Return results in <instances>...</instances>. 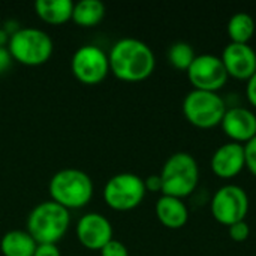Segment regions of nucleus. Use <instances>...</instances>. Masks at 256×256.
I'll use <instances>...</instances> for the list:
<instances>
[{
	"instance_id": "1",
	"label": "nucleus",
	"mask_w": 256,
	"mask_h": 256,
	"mask_svg": "<svg viewBox=\"0 0 256 256\" xmlns=\"http://www.w3.org/2000/svg\"><path fill=\"white\" fill-rule=\"evenodd\" d=\"M108 60L110 72L128 82L148 78L156 66L153 50L136 38H123L117 40L108 54Z\"/></svg>"
},
{
	"instance_id": "2",
	"label": "nucleus",
	"mask_w": 256,
	"mask_h": 256,
	"mask_svg": "<svg viewBox=\"0 0 256 256\" xmlns=\"http://www.w3.org/2000/svg\"><path fill=\"white\" fill-rule=\"evenodd\" d=\"M159 176L162 195L183 200L195 192L200 183V166L190 153L177 152L165 160Z\"/></svg>"
},
{
	"instance_id": "3",
	"label": "nucleus",
	"mask_w": 256,
	"mask_h": 256,
	"mask_svg": "<svg viewBox=\"0 0 256 256\" xmlns=\"http://www.w3.org/2000/svg\"><path fill=\"white\" fill-rule=\"evenodd\" d=\"M51 200L66 210L87 206L93 196V182L78 168H64L57 171L50 180Z\"/></svg>"
},
{
	"instance_id": "4",
	"label": "nucleus",
	"mask_w": 256,
	"mask_h": 256,
	"mask_svg": "<svg viewBox=\"0 0 256 256\" xmlns=\"http://www.w3.org/2000/svg\"><path fill=\"white\" fill-rule=\"evenodd\" d=\"M69 224V210L54 202L52 200L44 201L30 212L27 219V232L38 244H57V242L62 240L66 234Z\"/></svg>"
},
{
	"instance_id": "5",
	"label": "nucleus",
	"mask_w": 256,
	"mask_h": 256,
	"mask_svg": "<svg viewBox=\"0 0 256 256\" xmlns=\"http://www.w3.org/2000/svg\"><path fill=\"white\" fill-rule=\"evenodd\" d=\"M8 50L15 62L26 66H39L50 60L54 45L44 30L24 27L10 36Z\"/></svg>"
},
{
	"instance_id": "6",
	"label": "nucleus",
	"mask_w": 256,
	"mask_h": 256,
	"mask_svg": "<svg viewBox=\"0 0 256 256\" xmlns=\"http://www.w3.org/2000/svg\"><path fill=\"white\" fill-rule=\"evenodd\" d=\"M226 112L222 96L214 92L190 90L183 99V114L186 120L200 129H212L220 126Z\"/></svg>"
},
{
	"instance_id": "7",
	"label": "nucleus",
	"mask_w": 256,
	"mask_h": 256,
	"mask_svg": "<svg viewBox=\"0 0 256 256\" xmlns=\"http://www.w3.org/2000/svg\"><path fill=\"white\" fill-rule=\"evenodd\" d=\"M144 178L132 172L112 176L104 188V200L112 210L129 212L136 208L146 196Z\"/></svg>"
},
{
	"instance_id": "8",
	"label": "nucleus",
	"mask_w": 256,
	"mask_h": 256,
	"mask_svg": "<svg viewBox=\"0 0 256 256\" xmlns=\"http://www.w3.org/2000/svg\"><path fill=\"white\" fill-rule=\"evenodd\" d=\"M210 208L213 218L228 228L237 222L246 220L249 213V196L238 184H224L214 192Z\"/></svg>"
},
{
	"instance_id": "9",
	"label": "nucleus",
	"mask_w": 256,
	"mask_h": 256,
	"mask_svg": "<svg viewBox=\"0 0 256 256\" xmlns=\"http://www.w3.org/2000/svg\"><path fill=\"white\" fill-rule=\"evenodd\" d=\"M70 68L80 82L87 86L99 84L110 72L108 54L96 45H82L74 52Z\"/></svg>"
},
{
	"instance_id": "10",
	"label": "nucleus",
	"mask_w": 256,
	"mask_h": 256,
	"mask_svg": "<svg viewBox=\"0 0 256 256\" xmlns=\"http://www.w3.org/2000/svg\"><path fill=\"white\" fill-rule=\"evenodd\" d=\"M186 74L195 90L214 93H218L230 78L222 58L214 54H198Z\"/></svg>"
},
{
	"instance_id": "11",
	"label": "nucleus",
	"mask_w": 256,
	"mask_h": 256,
	"mask_svg": "<svg viewBox=\"0 0 256 256\" xmlns=\"http://www.w3.org/2000/svg\"><path fill=\"white\" fill-rule=\"evenodd\" d=\"M76 237L84 248L100 250L112 240V225L100 213H87L78 220Z\"/></svg>"
},
{
	"instance_id": "12",
	"label": "nucleus",
	"mask_w": 256,
	"mask_h": 256,
	"mask_svg": "<svg viewBox=\"0 0 256 256\" xmlns=\"http://www.w3.org/2000/svg\"><path fill=\"white\" fill-rule=\"evenodd\" d=\"M228 76L236 80H249L256 72V51L250 44L230 42L220 56Z\"/></svg>"
},
{
	"instance_id": "13",
	"label": "nucleus",
	"mask_w": 256,
	"mask_h": 256,
	"mask_svg": "<svg viewBox=\"0 0 256 256\" xmlns=\"http://www.w3.org/2000/svg\"><path fill=\"white\" fill-rule=\"evenodd\" d=\"M220 126L232 142L244 146L256 135V114L244 106L226 108Z\"/></svg>"
},
{
	"instance_id": "14",
	"label": "nucleus",
	"mask_w": 256,
	"mask_h": 256,
	"mask_svg": "<svg viewBox=\"0 0 256 256\" xmlns=\"http://www.w3.org/2000/svg\"><path fill=\"white\" fill-rule=\"evenodd\" d=\"M212 171L219 178H234L246 168L244 146L238 142H226L216 148L210 160Z\"/></svg>"
},
{
	"instance_id": "15",
	"label": "nucleus",
	"mask_w": 256,
	"mask_h": 256,
	"mask_svg": "<svg viewBox=\"0 0 256 256\" xmlns=\"http://www.w3.org/2000/svg\"><path fill=\"white\" fill-rule=\"evenodd\" d=\"M156 216L159 222L170 230H180L189 220L188 206L180 198L162 195L156 202Z\"/></svg>"
},
{
	"instance_id": "16",
	"label": "nucleus",
	"mask_w": 256,
	"mask_h": 256,
	"mask_svg": "<svg viewBox=\"0 0 256 256\" xmlns=\"http://www.w3.org/2000/svg\"><path fill=\"white\" fill-rule=\"evenodd\" d=\"M34 10L45 22L60 26L72 18L74 3L70 0H36Z\"/></svg>"
},
{
	"instance_id": "17",
	"label": "nucleus",
	"mask_w": 256,
	"mask_h": 256,
	"mask_svg": "<svg viewBox=\"0 0 256 256\" xmlns=\"http://www.w3.org/2000/svg\"><path fill=\"white\" fill-rule=\"evenodd\" d=\"M38 243L22 230L8 231L0 240V250L4 256H33Z\"/></svg>"
},
{
	"instance_id": "18",
	"label": "nucleus",
	"mask_w": 256,
	"mask_h": 256,
	"mask_svg": "<svg viewBox=\"0 0 256 256\" xmlns=\"http://www.w3.org/2000/svg\"><path fill=\"white\" fill-rule=\"evenodd\" d=\"M105 16V6L99 0H81L74 3L72 20L81 27H94Z\"/></svg>"
},
{
	"instance_id": "19",
	"label": "nucleus",
	"mask_w": 256,
	"mask_h": 256,
	"mask_svg": "<svg viewBox=\"0 0 256 256\" xmlns=\"http://www.w3.org/2000/svg\"><path fill=\"white\" fill-rule=\"evenodd\" d=\"M226 30H228V36H230L231 42L249 44L255 34V20L252 15H249L246 12H237L230 18Z\"/></svg>"
},
{
	"instance_id": "20",
	"label": "nucleus",
	"mask_w": 256,
	"mask_h": 256,
	"mask_svg": "<svg viewBox=\"0 0 256 256\" xmlns=\"http://www.w3.org/2000/svg\"><path fill=\"white\" fill-rule=\"evenodd\" d=\"M195 57V50L188 42H176L168 50V60L178 70H188Z\"/></svg>"
},
{
	"instance_id": "21",
	"label": "nucleus",
	"mask_w": 256,
	"mask_h": 256,
	"mask_svg": "<svg viewBox=\"0 0 256 256\" xmlns=\"http://www.w3.org/2000/svg\"><path fill=\"white\" fill-rule=\"evenodd\" d=\"M228 234H230V238L234 240L236 243H243L249 238L250 236V228H249V224L246 220H242V222H237L231 226H228Z\"/></svg>"
},
{
	"instance_id": "22",
	"label": "nucleus",
	"mask_w": 256,
	"mask_h": 256,
	"mask_svg": "<svg viewBox=\"0 0 256 256\" xmlns=\"http://www.w3.org/2000/svg\"><path fill=\"white\" fill-rule=\"evenodd\" d=\"M100 256H129V250L122 242L112 238L100 249Z\"/></svg>"
},
{
	"instance_id": "23",
	"label": "nucleus",
	"mask_w": 256,
	"mask_h": 256,
	"mask_svg": "<svg viewBox=\"0 0 256 256\" xmlns=\"http://www.w3.org/2000/svg\"><path fill=\"white\" fill-rule=\"evenodd\" d=\"M244 154H246V168L256 177V135L244 144Z\"/></svg>"
},
{
	"instance_id": "24",
	"label": "nucleus",
	"mask_w": 256,
	"mask_h": 256,
	"mask_svg": "<svg viewBox=\"0 0 256 256\" xmlns=\"http://www.w3.org/2000/svg\"><path fill=\"white\" fill-rule=\"evenodd\" d=\"M33 256H62L57 244H51V243H40L36 246L34 255Z\"/></svg>"
},
{
	"instance_id": "25",
	"label": "nucleus",
	"mask_w": 256,
	"mask_h": 256,
	"mask_svg": "<svg viewBox=\"0 0 256 256\" xmlns=\"http://www.w3.org/2000/svg\"><path fill=\"white\" fill-rule=\"evenodd\" d=\"M144 184H146V190L147 192H162V180H160V176H148L146 180H144Z\"/></svg>"
},
{
	"instance_id": "26",
	"label": "nucleus",
	"mask_w": 256,
	"mask_h": 256,
	"mask_svg": "<svg viewBox=\"0 0 256 256\" xmlns=\"http://www.w3.org/2000/svg\"><path fill=\"white\" fill-rule=\"evenodd\" d=\"M12 56L8 48L0 46V75H3L12 64Z\"/></svg>"
},
{
	"instance_id": "27",
	"label": "nucleus",
	"mask_w": 256,
	"mask_h": 256,
	"mask_svg": "<svg viewBox=\"0 0 256 256\" xmlns=\"http://www.w3.org/2000/svg\"><path fill=\"white\" fill-rule=\"evenodd\" d=\"M246 96H248V100L250 102V105L256 108V72L248 80V84H246Z\"/></svg>"
}]
</instances>
